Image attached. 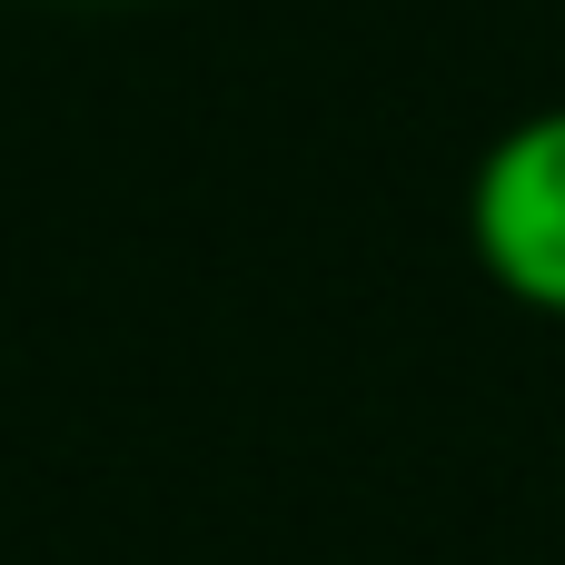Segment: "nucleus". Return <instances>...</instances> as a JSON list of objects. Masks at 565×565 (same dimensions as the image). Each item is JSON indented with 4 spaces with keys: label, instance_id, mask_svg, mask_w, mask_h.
Wrapping results in <instances>:
<instances>
[{
    "label": "nucleus",
    "instance_id": "nucleus-1",
    "mask_svg": "<svg viewBox=\"0 0 565 565\" xmlns=\"http://www.w3.org/2000/svg\"><path fill=\"white\" fill-rule=\"evenodd\" d=\"M467 258L497 298L565 318V99L507 119L467 169Z\"/></svg>",
    "mask_w": 565,
    "mask_h": 565
}]
</instances>
